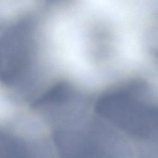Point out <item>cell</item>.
<instances>
[{
  "instance_id": "6da1fadb",
  "label": "cell",
  "mask_w": 158,
  "mask_h": 158,
  "mask_svg": "<svg viewBox=\"0 0 158 158\" xmlns=\"http://www.w3.org/2000/svg\"><path fill=\"white\" fill-rule=\"evenodd\" d=\"M155 55L157 56V58H158V50L155 52Z\"/></svg>"
}]
</instances>
